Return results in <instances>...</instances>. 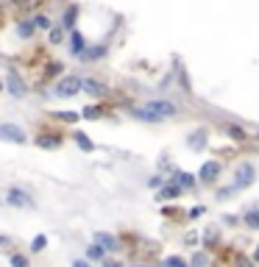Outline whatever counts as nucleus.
I'll return each mask as SVG.
<instances>
[{
    "mask_svg": "<svg viewBox=\"0 0 259 267\" xmlns=\"http://www.w3.org/2000/svg\"><path fill=\"white\" fill-rule=\"evenodd\" d=\"M78 89H81V78L78 75H67L53 86V95L56 98H73V95H78Z\"/></svg>",
    "mask_w": 259,
    "mask_h": 267,
    "instance_id": "obj_2",
    "label": "nucleus"
},
{
    "mask_svg": "<svg viewBox=\"0 0 259 267\" xmlns=\"http://www.w3.org/2000/svg\"><path fill=\"white\" fill-rule=\"evenodd\" d=\"M254 175H256V170H254V164L251 162H243L237 167V181H234V189H245V187H251V184H254Z\"/></svg>",
    "mask_w": 259,
    "mask_h": 267,
    "instance_id": "obj_3",
    "label": "nucleus"
},
{
    "mask_svg": "<svg viewBox=\"0 0 259 267\" xmlns=\"http://www.w3.org/2000/svg\"><path fill=\"white\" fill-rule=\"evenodd\" d=\"M103 248L101 245H90V251H87V259H92V262H98V259H103Z\"/></svg>",
    "mask_w": 259,
    "mask_h": 267,
    "instance_id": "obj_24",
    "label": "nucleus"
},
{
    "mask_svg": "<svg viewBox=\"0 0 259 267\" xmlns=\"http://www.w3.org/2000/svg\"><path fill=\"white\" fill-rule=\"evenodd\" d=\"M81 89L95 95V98H103L106 95V84H101V81H95V78H81Z\"/></svg>",
    "mask_w": 259,
    "mask_h": 267,
    "instance_id": "obj_8",
    "label": "nucleus"
},
{
    "mask_svg": "<svg viewBox=\"0 0 259 267\" xmlns=\"http://www.w3.org/2000/svg\"><path fill=\"white\" fill-rule=\"evenodd\" d=\"M45 248H48V236H45V234L34 236V242H31V251H34V253H39V251H45Z\"/></svg>",
    "mask_w": 259,
    "mask_h": 267,
    "instance_id": "obj_22",
    "label": "nucleus"
},
{
    "mask_svg": "<svg viewBox=\"0 0 259 267\" xmlns=\"http://www.w3.org/2000/svg\"><path fill=\"white\" fill-rule=\"evenodd\" d=\"M103 267H123V264H120V262H106Z\"/></svg>",
    "mask_w": 259,
    "mask_h": 267,
    "instance_id": "obj_38",
    "label": "nucleus"
},
{
    "mask_svg": "<svg viewBox=\"0 0 259 267\" xmlns=\"http://www.w3.org/2000/svg\"><path fill=\"white\" fill-rule=\"evenodd\" d=\"M34 31H37V28H34V22H31V20H22L20 25H17V34H20L22 39H31V37H34Z\"/></svg>",
    "mask_w": 259,
    "mask_h": 267,
    "instance_id": "obj_16",
    "label": "nucleus"
},
{
    "mask_svg": "<svg viewBox=\"0 0 259 267\" xmlns=\"http://www.w3.org/2000/svg\"><path fill=\"white\" fill-rule=\"evenodd\" d=\"M217 175H220V164H217V162H204L201 173H198V178H201L204 184H215Z\"/></svg>",
    "mask_w": 259,
    "mask_h": 267,
    "instance_id": "obj_7",
    "label": "nucleus"
},
{
    "mask_svg": "<svg viewBox=\"0 0 259 267\" xmlns=\"http://www.w3.org/2000/svg\"><path fill=\"white\" fill-rule=\"evenodd\" d=\"M245 225H248V228H259V212H256V206H251V209H248V215H245Z\"/></svg>",
    "mask_w": 259,
    "mask_h": 267,
    "instance_id": "obj_19",
    "label": "nucleus"
},
{
    "mask_svg": "<svg viewBox=\"0 0 259 267\" xmlns=\"http://www.w3.org/2000/svg\"><path fill=\"white\" fill-rule=\"evenodd\" d=\"M6 86H9V92L14 95V98H22V95H25V84H22V78L14 73V70H9V75H6Z\"/></svg>",
    "mask_w": 259,
    "mask_h": 267,
    "instance_id": "obj_6",
    "label": "nucleus"
},
{
    "mask_svg": "<svg viewBox=\"0 0 259 267\" xmlns=\"http://www.w3.org/2000/svg\"><path fill=\"white\" fill-rule=\"evenodd\" d=\"M95 245H101L103 251H117L120 242H117V236L106 234V231H98V234H95Z\"/></svg>",
    "mask_w": 259,
    "mask_h": 267,
    "instance_id": "obj_9",
    "label": "nucleus"
},
{
    "mask_svg": "<svg viewBox=\"0 0 259 267\" xmlns=\"http://www.w3.org/2000/svg\"><path fill=\"white\" fill-rule=\"evenodd\" d=\"M237 267H254V262H248V259H240Z\"/></svg>",
    "mask_w": 259,
    "mask_h": 267,
    "instance_id": "obj_36",
    "label": "nucleus"
},
{
    "mask_svg": "<svg viewBox=\"0 0 259 267\" xmlns=\"http://www.w3.org/2000/svg\"><path fill=\"white\" fill-rule=\"evenodd\" d=\"M0 139L3 142H25V131H22L20 126L3 123V126H0Z\"/></svg>",
    "mask_w": 259,
    "mask_h": 267,
    "instance_id": "obj_5",
    "label": "nucleus"
},
{
    "mask_svg": "<svg viewBox=\"0 0 259 267\" xmlns=\"http://www.w3.org/2000/svg\"><path fill=\"white\" fill-rule=\"evenodd\" d=\"M234 192H237V189H234V187H228V189H220L217 195H220V198H228V195H234Z\"/></svg>",
    "mask_w": 259,
    "mask_h": 267,
    "instance_id": "obj_33",
    "label": "nucleus"
},
{
    "mask_svg": "<svg viewBox=\"0 0 259 267\" xmlns=\"http://www.w3.org/2000/svg\"><path fill=\"white\" fill-rule=\"evenodd\" d=\"M50 42H53V45L62 42V28H50Z\"/></svg>",
    "mask_w": 259,
    "mask_h": 267,
    "instance_id": "obj_31",
    "label": "nucleus"
},
{
    "mask_svg": "<svg viewBox=\"0 0 259 267\" xmlns=\"http://www.w3.org/2000/svg\"><path fill=\"white\" fill-rule=\"evenodd\" d=\"M164 267H187V259H181V256H167V259H164Z\"/></svg>",
    "mask_w": 259,
    "mask_h": 267,
    "instance_id": "obj_29",
    "label": "nucleus"
},
{
    "mask_svg": "<svg viewBox=\"0 0 259 267\" xmlns=\"http://www.w3.org/2000/svg\"><path fill=\"white\" fill-rule=\"evenodd\" d=\"M0 89H3V81H0Z\"/></svg>",
    "mask_w": 259,
    "mask_h": 267,
    "instance_id": "obj_39",
    "label": "nucleus"
},
{
    "mask_svg": "<svg viewBox=\"0 0 259 267\" xmlns=\"http://www.w3.org/2000/svg\"><path fill=\"white\" fill-rule=\"evenodd\" d=\"M103 53H106V45H98V47H92V50H84L81 56L84 58H98V56H103Z\"/></svg>",
    "mask_w": 259,
    "mask_h": 267,
    "instance_id": "obj_28",
    "label": "nucleus"
},
{
    "mask_svg": "<svg viewBox=\"0 0 259 267\" xmlns=\"http://www.w3.org/2000/svg\"><path fill=\"white\" fill-rule=\"evenodd\" d=\"M53 117L56 120H64V123H78V111H53Z\"/></svg>",
    "mask_w": 259,
    "mask_h": 267,
    "instance_id": "obj_18",
    "label": "nucleus"
},
{
    "mask_svg": "<svg viewBox=\"0 0 259 267\" xmlns=\"http://www.w3.org/2000/svg\"><path fill=\"white\" fill-rule=\"evenodd\" d=\"M101 114H103L101 106H87V109L81 111V117H87V120H101Z\"/></svg>",
    "mask_w": 259,
    "mask_h": 267,
    "instance_id": "obj_17",
    "label": "nucleus"
},
{
    "mask_svg": "<svg viewBox=\"0 0 259 267\" xmlns=\"http://www.w3.org/2000/svg\"><path fill=\"white\" fill-rule=\"evenodd\" d=\"M3 245H11V240L6 234H0V248H3Z\"/></svg>",
    "mask_w": 259,
    "mask_h": 267,
    "instance_id": "obj_37",
    "label": "nucleus"
},
{
    "mask_svg": "<svg viewBox=\"0 0 259 267\" xmlns=\"http://www.w3.org/2000/svg\"><path fill=\"white\" fill-rule=\"evenodd\" d=\"M204 264H207V253L204 251L192 253V262H187V267H204Z\"/></svg>",
    "mask_w": 259,
    "mask_h": 267,
    "instance_id": "obj_25",
    "label": "nucleus"
},
{
    "mask_svg": "<svg viewBox=\"0 0 259 267\" xmlns=\"http://www.w3.org/2000/svg\"><path fill=\"white\" fill-rule=\"evenodd\" d=\"M75 17H78V6H70V9L64 11V25L73 28L75 25Z\"/></svg>",
    "mask_w": 259,
    "mask_h": 267,
    "instance_id": "obj_21",
    "label": "nucleus"
},
{
    "mask_svg": "<svg viewBox=\"0 0 259 267\" xmlns=\"http://www.w3.org/2000/svg\"><path fill=\"white\" fill-rule=\"evenodd\" d=\"M187 145H190L192 151H204V145H207V131H204V128L201 131H195L190 139H187Z\"/></svg>",
    "mask_w": 259,
    "mask_h": 267,
    "instance_id": "obj_12",
    "label": "nucleus"
},
{
    "mask_svg": "<svg viewBox=\"0 0 259 267\" xmlns=\"http://www.w3.org/2000/svg\"><path fill=\"white\" fill-rule=\"evenodd\" d=\"M184 242H187V245L192 248V245H195V242H198V234H195V231H192V234H187V236H184Z\"/></svg>",
    "mask_w": 259,
    "mask_h": 267,
    "instance_id": "obj_32",
    "label": "nucleus"
},
{
    "mask_svg": "<svg viewBox=\"0 0 259 267\" xmlns=\"http://www.w3.org/2000/svg\"><path fill=\"white\" fill-rule=\"evenodd\" d=\"M73 267H90V262H87V259H75Z\"/></svg>",
    "mask_w": 259,
    "mask_h": 267,
    "instance_id": "obj_35",
    "label": "nucleus"
},
{
    "mask_svg": "<svg viewBox=\"0 0 259 267\" xmlns=\"http://www.w3.org/2000/svg\"><path fill=\"white\" fill-rule=\"evenodd\" d=\"M59 73H62V64H56V62H50V64H48V67H45V75H42V78H45V81H48V78H53V75H59Z\"/></svg>",
    "mask_w": 259,
    "mask_h": 267,
    "instance_id": "obj_27",
    "label": "nucleus"
},
{
    "mask_svg": "<svg viewBox=\"0 0 259 267\" xmlns=\"http://www.w3.org/2000/svg\"><path fill=\"white\" fill-rule=\"evenodd\" d=\"M6 203L20 206V209H31V206H34V200H31V195H28V192H22V189H9V195H6Z\"/></svg>",
    "mask_w": 259,
    "mask_h": 267,
    "instance_id": "obj_4",
    "label": "nucleus"
},
{
    "mask_svg": "<svg viewBox=\"0 0 259 267\" xmlns=\"http://www.w3.org/2000/svg\"><path fill=\"white\" fill-rule=\"evenodd\" d=\"M226 134L232 136V139H237V142H243L245 139V131L240 126H226Z\"/></svg>",
    "mask_w": 259,
    "mask_h": 267,
    "instance_id": "obj_23",
    "label": "nucleus"
},
{
    "mask_svg": "<svg viewBox=\"0 0 259 267\" xmlns=\"http://www.w3.org/2000/svg\"><path fill=\"white\" fill-rule=\"evenodd\" d=\"M37 145H39V147H48V151H53V147L62 145V136H59V134H42V136H37Z\"/></svg>",
    "mask_w": 259,
    "mask_h": 267,
    "instance_id": "obj_10",
    "label": "nucleus"
},
{
    "mask_svg": "<svg viewBox=\"0 0 259 267\" xmlns=\"http://www.w3.org/2000/svg\"><path fill=\"white\" fill-rule=\"evenodd\" d=\"M70 50L75 53V56H81V53L87 50V42H84V34L73 31V45H70Z\"/></svg>",
    "mask_w": 259,
    "mask_h": 267,
    "instance_id": "obj_13",
    "label": "nucleus"
},
{
    "mask_svg": "<svg viewBox=\"0 0 259 267\" xmlns=\"http://www.w3.org/2000/svg\"><path fill=\"white\" fill-rule=\"evenodd\" d=\"M204 242H207V248H215V242H217V234H215V231H207V236H204Z\"/></svg>",
    "mask_w": 259,
    "mask_h": 267,
    "instance_id": "obj_30",
    "label": "nucleus"
},
{
    "mask_svg": "<svg viewBox=\"0 0 259 267\" xmlns=\"http://www.w3.org/2000/svg\"><path fill=\"white\" fill-rule=\"evenodd\" d=\"M173 184H179L181 189H192V187H195V178H192L190 173H179L173 178Z\"/></svg>",
    "mask_w": 259,
    "mask_h": 267,
    "instance_id": "obj_14",
    "label": "nucleus"
},
{
    "mask_svg": "<svg viewBox=\"0 0 259 267\" xmlns=\"http://www.w3.org/2000/svg\"><path fill=\"white\" fill-rule=\"evenodd\" d=\"M75 145H78V147H84L87 153H90V151H95V142H92L84 131H78V134H75Z\"/></svg>",
    "mask_w": 259,
    "mask_h": 267,
    "instance_id": "obj_15",
    "label": "nucleus"
},
{
    "mask_svg": "<svg viewBox=\"0 0 259 267\" xmlns=\"http://www.w3.org/2000/svg\"><path fill=\"white\" fill-rule=\"evenodd\" d=\"M179 195H181V187H179V184H173V181H170L167 187H162V189H159V195H156V198H159V200H170V198H179Z\"/></svg>",
    "mask_w": 259,
    "mask_h": 267,
    "instance_id": "obj_11",
    "label": "nucleus"
},
{
    "mask_svg": "<svg viewBox=\"0 0 259 267\" xmlns=\"http://www.w3.org/2000/svg\"><path fill=\"white\" fill-rule=\"evenodd\" d=\"M176 103H170V100H148L145 106H139L134 114L139 117V120H148V123H156V120H164V117H173L176 114Z\"/></svg>",
    "mask_w": 259,
    "mask_h": 267,
    "instance_id": "obj_1",
    "label": "nucleus"
},
{
    "mask_svg": "<svg viewBox=\"0 0 259 267\" xmlns=\"http://www.w3.org/2000/svg\"><path fill=\"white\" fill-rule=\"evenodd\" d=\"M34 28H42V31H48V28H53V22H50V17H45V14H37L34 17Z\"/></svg>",
    "mask_w": 259,
    "mask_h": 267,
    "instance_id": "obj_20",
    "label": "nucleus"
},
{
    "mask_svg": "<svg viewBox=\"0 0 259 267\" xmlns=\"http://www.w3.org/2000/svg\"><path fill=\"white\" fill-rule=\"evenodd\" d=\"M148 187H162V178L154 175V178H148Z\"/></svg>",
    "mask_w": 259,
    "mask_h": 267,
    "instance_id": "obj_34",
    "label": "nucleus"
},
{
    "mask_svg": "<svg viewBox=\"0 0 259 267\" xmlns=\"http://www.w3.org/2000/svg\"><path fill=\"white\" fill-rule=\"evenodd\" d=\"M9 262H11V267H31L28 264V256H22V253H11Z\"/></svg>",
    "mask_w": 259,
    "mask_h": 267,
    "instance_id": "obj_26",
    "label": "nucleus"
}]
</instances>
